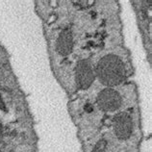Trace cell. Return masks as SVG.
I'll return each mask as SVG.
<instances>
[{
    "label": "cell",
    "instance_id": "2",
    "mask_svg": "<svg viewBox=\"0 0 152 152\" xmlns=\"http://www.w3.org/2000/svg\"><path fill=\"white\" fill-rule=\"evenodd\" d=\"M114 133L118 140L125 141L133 134V118L127 112H121L115 115L112 121Z\"/></svg>",
    "mask_w": 152,
    "mask_h": 152
},
{
    "label": "cell",
    "instance_id": "4",
    "mask_svg": "<svg viewBox=\"0 0 152 152\" xmlns=\"http://www.w3.org/2000/svg\"><path fill=\"white\" fill-rule=\"evenodd\" d=\"M94 71L88 60H80L75 66V81L79 89L88 90L94 83Z\"/></svg>",
    "mask_w": 152,
    "mask_h": 152
},
{
    "label": "cell",
    "instance_id": "6",
    "mask_svg": "<svg viewBox=\"0 0 152 152\" xmlns=\"http://www.w3.org/2000/svg\"><path fill=\"white\" fill-rule=\"evenodd\" d=\"M108 151V142L106 140L101 139L95 143L93 152H107Z\"/></svg>",
    "mask_w": 152,
    "mask_h": 152
},
{
    "label": "cell",
    "instance_id": "7",
    "mask_svg": "<svg viewBox=\"0 0 152 152\" xmlns=\"http://www.w3.org/2000/svg\"><path fill=\"white\" fill-rule=\"evenodd\" d=\"M0 110L4 111V112L7 111L6 105H5V103H4V100H3V98L1 97V95H0Z\"/></svg>",
    "mask_w": 152,
    "mask_h": 152
},
{
    "label": "cell",
    "instance_id": "5",
    "mask_svg": "<svg viewBox=\"0 0 152 152\" xmlns=\"http://www.w3.org/2000/svg\"><path fill=\"white\" fill-rule=\"evenodd\" d=\"M73 48V36L69 28H65L56 39V51L62 56H67Z\"/></svg>",
    "mask_w": 152,
    "mask_h": 152
},
{
    "label": "cell",
    "instance_id": "8",
    "mask_svg": "<svg viewBox=\"0 0 152 152\" xmlns=\"http://www.w3.org/2000/svg\"><path fill=\"white\" fill-rule=\"evenodd\" d=\"M85 111L87 113H91V112L94 111L93 105H91V104H87V105H85Z\"/></svg>",
    "mask_w": 152,
    "mask_h": 152
},
{
    "label": "cell",
    "instance_id": "9",
    "mask_svg": "<svg viewBox=\"0 0 152 152\" xmlns=\"http://www.w3.org/2000/svg\"><path fill=\"white\" fill-rule=\"evenodd\" d=\"M4 133V127H3V124L1 123V121H0V136H2Z\"/></svg>",
    "mask_w": 152,
    "mask_h": 152
},
{
    "label": "cell",
    "instance_id": "1",
    "mask_svg": "<svg viewBox=\"0 0 152 152\" xmlns=\"http://www.w3.org/2000/svg\"><path fill=\"white\" fill-rule=\"evenodd\" d=\"M95 74L101 84L111 88L124 82L126 69L121 59L117 55L108 54L98 61Z\"/></svg>",
    "mask_w": 152,
    "mask_h": 152
},
{
    "label": "cell",
    "instance_id": "3",
    "mask_svg": "<svg viewBox=\"0 0 152 152\" xmlns=\"http://www.w3.org/2000/svg\"><path fill=\"white\" fill-rule=\"evenodd\" d=\"M96 103L101 111L111 113L117 111L121 106L122 99L118 91L112 88H106L99 91L96 97Z\"/></svg>",
    "mask_w": 152,
    "mask_h": 152
}]
</instances>
